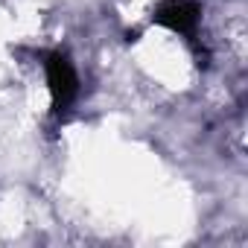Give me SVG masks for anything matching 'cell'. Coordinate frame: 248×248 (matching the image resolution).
<instances>
[{
	"instance_id": "6da1fadb",
	"label": "cell",
	"mask_w": 248,
	"mask_h": 248,
	"mask_svg": "<svg viewBox=\"0 0 248 248\" xmlns=\"http://www.w3.org/2000/svg\"><path fill=\"white\" fill-rule=\"evenodd\" d=\"M50 82H53V93H56V99H62V102L76 91L73 70L67 67L64 59H53V64H50Z\"/></svg>"
}]
</instances>
